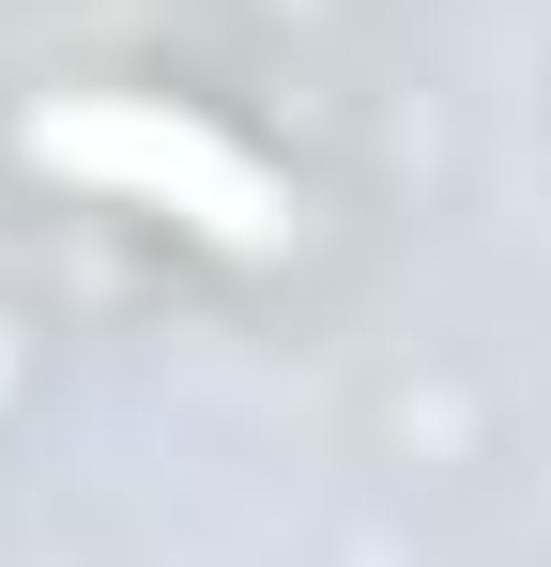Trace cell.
I'll return each mask as SVG.
<instances>
[{"label": "cell", "mask_w": 551, "mask_h": 567, "mask_svg": "<svg viewBox=\"0 0 551 567\" xmlns=\"http://www.w3.org/2000/svg\"><path fill=\"white\" fill-rule=\"evenodd\" d=\"M46 154H62V169H107V185H138V199H184V215L230 230V246H276V185L230 154V138H199V123H154V107H62Z\"/></svg>", "instance_id": "6da1fadb"}]
</instances>
